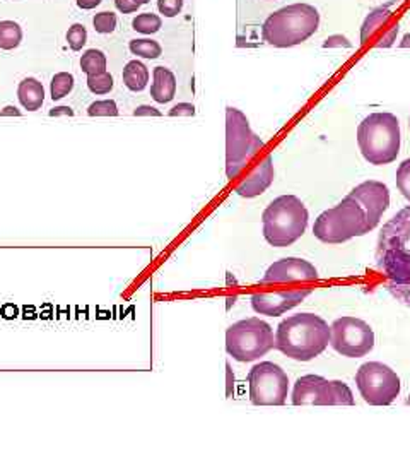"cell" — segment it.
I'll list each match as a JSON object with an SVG mask.
<instances>
[{
    "label": "cell",
    "mask_w": 410,
    "mask_h": 462,
    "mask_svg": "<svg viewBox=\"0 0 410 462\" xmlns=\"http://www.w3.org/2000/svg\"><path fill=\"white\" fill-rule=\"evenodd\" d=\"M376 264L391 296L410 308V206L383 226L378 236Z\"/></svg>",
    "instance_id": "6da1fadb"
},
{
    "label": "cell",
    "mask_w": 410,
    "mask_h": 462,
    "mask_svg": "<svg viewBox=\"0 0 410 462\" xmlns=\"http://www.w3.org/2000/svg\"><path fill=\"white\" fill-rule=\"evenodd\" d=\"M330 344V327L320 315H289L275 331V348L296 361H312Z\"/></svg>",
    "instance_id": "7a4b0ae2"
},
{
    "label": "cell",
    "mask_w": 410,
    "mask_h": 462,
    "mask_svg": "<svg viewBox=\"0 0 410 462\" xmlns=\"http://www.w3.org/2000/svg\"><path fill=\"white\" fill-rule=\"evenodd\" d=\"M320 12L309 4H292L275 11L262 26V36L277 49L301 45L318 31Z\"/></svg>",
    "instance_id": "3957f363"
},
{
    "label": "cell",
    "mask_w": 410,
    "mask_h": 462,
    "mask_svg": "<svg viewBox=\"0 0 410 462\" xmlns=\"http://www.w3.org/2000/svg\"><path fill=\"white\" fill-rule=\"evenodd\" d=\"M357 144L369 165L383 166L394 163L402 144L399 119L388 111L368 115L357 127Z\"/></svg>",
    "instance_id": "277c9868"
},
{
    "label": "cell",
    "mask_w": 410,
    "mask_h": 462,
    "mask_svg": "<svg viewBox=\"0 0 410 462\" xmlns=\"http://www.w3.org/2000/svg\"><path fill=\"white\" fill-rule=\"evenodd\" d=\"M308 221V209L299 197L280 196L263 211V236L272 247H291L304 235Z\"/></svg>",
    "instance_id": "5b68a950"
},
{
    "label": "cell",
    "mask_w": 410,
    "mask_h": 462,
    "mask_svg": "<svg viewBox=\"0 0 410 462\" xmlns=\"http://www.w3.org/2000/svg\"><path fill=\"white\" fill-rule=\"evenodd\" d=\"M369 231L364 209L351 196L344 197L332 209L323 211L313 224L314 238L328 245L344 243Z\"/></svg>",
    "instance_id": "8992f818"
},
{
    "label": "cell",
    "mask_w": 410,
    "mask_h": 462,
    "mask_svg": "<svg viewBox=\"0 0 410 462\" xmlns=\"http://www.w3.org/2000/svg\"><path fill=\"white\" fill-rule=\"evenodd\" d=\"M263 141L250 127L248 119L238 108H226V176L238 179L250 161L263 149Z\"/></svg>",
    "instance_id": "52a82bcc"
},
{
    "label": "cell",
    "mask_w": 410,
    "mask_h": 462,
    "mask_svg": "<svg viewBox=\"0 0 410 462\" xmlns=\"http://www.w3.org/2000/svg\"><path fill=\"white\" fill-rule=\"evenodd\" d=\"M275 348L274 331L265 321L250 317L230 326L226 331V351L232 360L248 363L265 356Z\"/></svg>",
    "instance_id": "ba28073f"
},
{
    "label": "cell",
    "mask_w": 410,
    "mask_h": 462,
    "mask_svg": "<svg viewBox=\"0 0 410 462\" xmlns=\"http://www.w3.org/2000/svg\"><path fill=\"white\" fill-rule=\"evenodd\" d=\"M356 386L362 399L369 406L394 404L402 388L399 375L379 361H368L359 366L356 373Z\"/></svg>",
    "instance_id": "9c48e42d"
},
{
    "label": "cell",
    "mask_w": 410,
    "mask_h": 462,
    "mask_svg": "<svg viewBox=\"0 0 410 462\" xmlns=\"http://www.w3.org/2000/svg\"><path fill=\"white\" fill-rule=\"evenodd\" d=\"M294 406H354L352 391L340 380H327L320 375H304L294 383Z\"/></svg>",
    "instance_id": "30bf717a"
},
{
    "label": "cell",
    "mask_w": 410,
    "mask_h": 462,
    "mask_svg": "<svg viewBox=\"0 0 410 462\" xmlns=\"http://www.w3.org/2000/svg\"><path fill=\"white\" fill-rule=\"evenodd\" d=\"M250 401L255 406H284L289 392V377L279 365L262 361L248 371Z\"/></svg>",
    "instance_id": "8fae6325"
},
{
    "label": "cell",
    "mask_w": 410,
    "mask_h": 462,
    "mask_svg": "<svg viewBox=\"0 0 410 462\" xmlns=\"http://www.w3.org/2000/svg\"><path fill=\"white\" fill-rule=\"evenodd\" d=\"M330 346L339 355L362 358L374 348V331L357 317H340L330 326Z\"/></svg>",
    "instance_id": "7c38bea8"
},
{
    "label": "cell",
    "mask_w": 410,
    "mask_h": 462,
    "mask_svg": "<svg viewBox=\"0 0 410 462\" xmlns=\"http://www.w3.org/2000/svg\"><path fill=\"white\" fill-rule=\"evenodd\" d=\"M349 196L356 199L364 209L366 218H368V226L373 231L381 221L388 206H390V190L383 182L368 180V182H362L357 187H354Z\"/></svg>",
    "instance_id": "4fadbf2b"
},
{
    "label": "cell",
    "mask_w": 410,
    "mask_h": 462,
    "mask_svg": "<svg viewBox=\"0 0 410 462\" xmlns=\"http://www.w3.org/2000/svg\"><path fill=\"white\" fill-rule=\"evenodd\" d=\"M318 279V271L312 262L297 257H286L274 262L265 276L262 278V284H280V283H312Z\"/></svg>",
    "instance_id": "5bb4252c"
},
{
    "label": "cell",
    "mask_w": 410,
    "mask_h": 462,
    "mask_svg": "<svg viewBox=\"0 0 410 462\" xmlns=\"http://www.w3.org/2000/svg\"><path fill=\"white\" fill-rule=\"evenodd\" d=\"M312 289H297V291H274V293H255L250 298L252 306L257 313L269 315V317H279V315L289 312L297 306Z\"/></svg>",
    "instance_id": "9a60e30c"
},
{
    "label": "cell",
    "mask_w": 410,
    "mask_h": 462,
    "mask_svg": "<svg viewBox=\"0 0 410 462\" xmlns=\"http://www.w3.org/2000/svg\"><path fill=\"white\" fill-rule=\"evenodd\" d=\"M274 179H275L274 158L269 154V156H265V159H263L260 165L255 168L252 174L246 176L243 182L236 187V194L246 199L258 197L270 187L272 182H274Z\"/></svg>",
    "instance_id": "2e32d148"
},
{
    "label": "cell",
    "mask_w": 410,
    "mask_h": 462,
    "mask_svg": "<svg viewBox=\"0 0 410 462\" xmlns=\"http://www.w3.org/2000/svg\"><path fill=\"white\" fill-rule=\"evenodd\" d=\"M176 94V77L170 69L156 67L153 71V86H150V96L156 103H170Z\"/></svg>",
    "instance_id": "e0dca14e"
},
{
    "label": "cell",
    "mask_w": 410,
    "mask_h": 462,
    "mask_svg": "<svg viewBox=\"0 0 410 462\" xmlns=\"http://www.w3.org/2000/svg\"><path fill=\"white\" fill-rule=\"evenodd\" d=\"M17 98H19L21 105L28 111L40 110L43 101H45V88L38 79L34 77H26L19 83L17 88Z\"/></svg>",
    "instance_id": "ac0fdd59"
},
{
    "label": "cell",
    "mask_w": 410,
    "mask_h": 462,
    "mask_svg": "<svg viewBox=\"0 0 410 462\" xmlns=\"http://www.w3.org/2000/svg\"><path fill=\"white\" fill-rule=\"evenodd\" d=\"M123 83L133 93L144 91L149 83V69L140 60H130L123 67Z\"/></svg>",
    "instance_id": "d6986e66"
},
{
    "label": "cell",
    "mask_w": 410,
    "mask_h": 462,
    "mask_svg": "<svg viewBox=\"0 0 410 462\" xmlns=\"http://www.w3.org/2000/svg\"><path fill=\"white\" fill-rule=\"evenodd\" d=\"M391 16H394V12L388 7H379L376 11L371 12L361 26V41L368 43L374 36L376 29L381 28L383 24H386L391 19Z\"/></svg>",
    "instance_id": "ffe728a7"
},
{
    "label": "cell",
    "mask_w": 410,
    "mask_h": 462,
    "mask_svg": "<svg viewBox=\"0 0 410 462\" xmlns=\"http://www.w3.org/2000/svg\"><path fill=\"white\" fill-rule=\"evenodd\" d=\"M23 41V29L14 21H0V49L14 50Z\"/></svg>",
    "instance_id": "44dd1931"
},
{
    "label": "cell",
    "mask_w": 410,
    "mask_h": 462,
    "mask_svg": "<svg viewBox=\"0 0 410 462\" xmlns=\"http://www.w3.org/2000/svg\"><path fill=\"white\" fill-rule=\"evenodd\" d=\"M106 55L103 54L101 50L91 49L88 51H84L81 59V69L84 74L93 76V74H99V72L106 71Z\"/></svg>",
    "instance_id": "7402d4cb"
},
{
    "label": "cell",
    "mask_w": 410,
    "mask_h": 462,
    "mask_svg": "<svg viewBox=\"0 0 410 462\" xmlns=\"http://www.w3.org/2000/svg\"><path fill=\"white\" fill-rule=\"evenodd\" d=\"M72 89H74V76L68 74V72H58L50 83V94L53 101L66 98L67 94H71Z\"/></svg>",
    "instance_id": "603a6c76"
},
{
    "label": "cell",
    "mask_w": 410,
    "mask_h": 462,
    "mask_svg": "<svg viewBox=\"0 0 410 462\" xmlns=\"http://www.w3.org/2000/svg\"><path fill=\"white\" fill-rule=\"evenodd\" d=\"M128 49L133 55H137V57L140 59H158L161 57L163 54V49L161 45H159L158 41L154 40H148V38H140V40H132L130 45H128Z\"/></svg>",
    "instance_id": "cb8c5ba5"
},
{
    "label": "cell",
    "mask_w": 410,
    "mask_h": 462,
    "mask_svg": "<svg viewBox=\"0 0 410 462\" xmlns=\"http://www.w3.org/2000/svg\"><path fill=\"white\" fill-rule=\"evenodd\" d=\"M163 21L161 17L153 14V12H145V14H139L135 19L132 21V28L135 29L137 33L142 34H154L161 29Z\"/></svg>",
    "instance_id": "d4e9b609"
},
{
    "label": "cell",
    "mask_w": 410,
    "mask_h": 462,
    "mask_svg": "<svg viewBox=\"0 0 410 462\" xmlns=\"http://www.w3.org/2000/svg\"><path fill=\"white\" fill-rule=\"evenodd\" d=\"M88 88L91 93L98 94V96L108 94L111 89H113V76H111L108 71L99 72V74L88 76Z\"/></svg>",
    "instance_id": "484cf974"
},
{
    "label": "cell",
    "mask_w": 410,
    "mask_h": 462,
    "mask_svg": "<svg viewBox=\"0 0 410 462\" xmlns=\"http://www.w3.org/2000/svg\"><path fill=\"white\" fill-rule=\"evenodd\" d=\"M88 41V29H86L84 24H72L67 31V43L71 46V50L79 51L82 50V46L86 45Z\"/></svg>",
    "instance_id": "4316f807"
},
{
    "label": "cell",
    "mask_w": 410,
    "mask_h": 462,
    "mask_svg": "<svg viewBox=\"0 0 410 462\" xmlns=\"http://www.w3.org/2000/svg\"><path fill=\"white\" fill-rule=\"evenodd\" d=\"M116 23H118L116 14H113V12H108V11L99 12V14L94 16V19H93L94 29H96V33H99V34L113 33L116 28Z\"/></svg>",
    "instance_id": "83f0119b"
},
{
    "label": "cell",
    "mask_w": 410,
    "mask_h": 462,
    "mask_svg": "<svg viewBox=\"0 0 410 462\" xmlns=\"http://www.w3.org/2000/svg\"><path fill=\"white\" fill-rule=\"evenodd\" d=\"M89 116H116L118 115V106L113 99H101V101L91 103L88 108Z\"/></svg>",
    "instance_id": "f1b7e54d"
},
{
    "label": "cell",
    "mask_w": 410,
    "mask_h": 462,
    "mask_svg": "<svg viewBox=\"0 0 410 462\" xmlns=\"http://www.w3.org/2000/svg\"><path fill=\"white\" fill-rule=\"evenodd\" d=\"M396 187H399L400 194L410 202V158L399 165V170H396Z\"/></svg>",
    "instance_id": "f546056e"
},
{
    "label": "cell",
    "mask_w": 410,
    "mask_h": 462,
    "mask_svg": "<svg viewBox=\"0 0 410 462\" xmlns=\"http://www.w3.org/2000/svg\"><path fill=\"white\" fill-rule=\"evenodd\" d=\"M399 31H400L399 23H394L385 33H383V36L378 38V41L374 43V46H376V49H390V46H394L396 41V36H399Z\"/></svg>",
    "instance_id": "4dcf8cb0"
},
{
    "label": "cell",
    "mask_w": 410,
    "mask_h": 462,
    "mask_svg": "<svg viewBox=\"0 0 410 462\" xmlns=\"http://www.w3.org/2000/svg\"><path fill=\"white\" fill-rule=\"evenodd\" d=\"M158 9L163 16L175 17L183 9V0H158Z\"/></svg>",
    "instance_id": "1f68e13d"
},
{
    "label": "cell",
    "mask_w": 410,
    "mask_h": 462,
    "mask_svg": "<svg viewBox=\"0 0 410 462\" xmlns=\"http://www.w3.org/2000/svg\"><path fill=\"white\" fill-rule=\"evenodd\" d=\"M323 49H352V43L344 34H332L323 41Z\"/></svg>",
    "instance_id": "d6a6232c"
},
{
    "label": "cell",
    "mask_w": 410,
    "mask_h": 462,
    "mask_svg": "<svg viewBox=\"0 0 410 462\" xmlns=\"http://www.w3.org/2000/svg\"><path fill=\"white\" fill-rule=\"evenodd\" d=\"M170 116H193L195 115V106L192 103H178L170 110Z\"/></svg>",
    "instance_id": "836d02e7"
},
{
    "label": "cell",
    "mask_w": 410,
    "mask_h": 462,
    "mask_svg": "<svg viewBox=\"0 0 410 462\" xmlns=\"http://www.w3.org/2000/svg\"><path fill=\"white\" fill-rule=\"evenodd\" d=\"M115 6L120 12H123V14H132V12L139 11L142 4L139 0H115Z\"/></svg>",
    "instance_id": "e575fe53"
},
{
    "label": "cell",
    "mask_w": 410,
    "mask_h": 462,
    "mask_svg": "<svg viewBox=\"0 0 410 462\" xmlns=\"http://www.w3.org/2000/svg\"><path fill=\"white\" fill-rule=\"evenodd\" d=\"M163 114L158 110V108L150 105H140L133 110V116H161Z\"/></svg>",
    "instance_id": "d590c367"
},
{
    "label": "cell",
    "mask_w": 410,
    "mask_h": 462,
    "mask_svg": "<svg viewBox=\"0 0 410 462\" xmlns=\"http://www.w3.org/2000/svg\"><path fill=\"white\" fill-rule=\"evenodd\" d=\"M50 116H74V110L71 106H57L50 110Z\"/></svg>",
    "instance_id": "8d00e7d4"
},
{
    "label": "cell",
    "mask_w": 410,
    "mask_h": 462,
    "mask_svg": "<svg viewBox=\"0 0 410 462\" xmlns=\"http://www.w3.org/2000/svg\"><path fill=\"white\" fill-rule=\"evenodd\" d=\"M101 2L103 0H77V6L84 9V11H91V9L98 7Z\"/></svg>",
    "instance_id": "74e56055"
},
{
    "label": "cell",
    "mask_w": 410,
    "mask_h": 462,
    "mask_svg": "<svg viewBox=\"0 0 410 462\" xmlns=\"http://www.w3.org/2000/svg\"><path fill=\"white\" fill-rule=\"evenodd\" d=\"M0 115H4V116H21V111L17 110L16 106H6L2 111H0Z\"/></svg>",
    "instance_id": "f35d334b"
},
{
    "label": "cell",
    "mask_w": 410,
    "mask_h": 462,
    "mask_svg": "<svg viewBox=\"0 0 410 462\" xmlns=\"http://www.w3.org/2000/svg\"><path fill=\"white\" fill-rule=\"evenodd\" d=\"M399 46H400V49H409V46H410V34H405Z\"/></svg>",
    "instance_id": "ab89813d"
},
{
    "label": "cell",
    "mask_w": 410,
    "mask_h": 462,
    "mask_svg": "<svg viewBox=\"0 0 410 462\" xmlns=\"http://www.w3.org/2000/svg\"><path fill=\"white\" fill-rule=\"evenodd\" d=\"M139 2L142 4V6H144V4H149V2H150V0H139Z\"/></svg>",
    "instance_id": "60d3db41"
},
{
    "label": "cell",
    "mask_w": 410,
    "mask_h": 462,
    "mask_svg": "<svg viewBox=\"0 0 410 462\" xmlns=\"http://www.w3.org/2000/svg\"><path fill=\"white\" fill-rule=\"evenodd\" d=\"M405 404L410 406V396H409V399H407V401H405Z\"/></svg>",
    "instance_id": "b9f144b4"
}]
</instances>
